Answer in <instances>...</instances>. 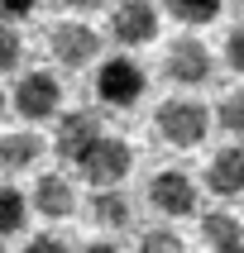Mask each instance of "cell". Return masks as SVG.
Returning a JSON list of instances; mask_svg holds the SVG:
<instances>
[{
    "instance_id": "obj_1",
    "label": "cell",
    "mask_w": 244,
    "mask_h": 253,
    "mask_svg": "<svg viewBox=\"0 0 244 253\" xmlns=\"http://www.w3.org/2000/svg\"><path fill=\"white\" fill-rule=\"evenodd\" d=\"M72 168L82 172V182L91 186V191H120V182H125L129 168H134V148H129L125 139H115V134H100Z\"/></svg>"
},
{
    "instance_id": "obj_2",
    "label": "cell",
    "mask_w": 244,
    "mask_h": 253,
    "mask_svg": "<svg viewBox=\"0 0 244 253\" xmlns=\"http://www.w3.org/2000/svg\"><path fill=\"white\" fill-rule=\"evenodd\" d=\"M215 115L201 105V100L192 96H172L158 105L153 115V129L163 134V143H172V148H196V143H206V134H211Z\"/></svg>"
},
{
    "instance_id": "obj_3",
    "label": "cell",
    "mask_w": 244,
    "mask_h": 253,
    "mask_svg": "<svg viewBox=\"0 0 244 253\" xmlns=\"http://www.w3.org/2000/svg\"><path fill=\"white\" fill-rule=\"evenodd\" d=\"M10 105H14L19 120L43 125V120H53V115L62 110V82H57L53 72H43V67H29V72H19V82H14Z\"/></svg>"
},
{
    "instance_id": "obj_4",
    "label": "cell",
    "mask_w": 244,
    "mask_h": 253,
    "mask_svg": "<svg viewBox=\"0 0 244 253\" xmlns=\"http://www.w3.org/2000/svg\"><path fill=\"white\" fill-rule=\"evenodd\" d=\"M163 72H168L172 86H182V91H196L215 77V57L211 48L196 39V34H182V39L168 43V57H163Z\"/></svg>"
},
{
    "instance_id": "obj_5",
    "label": "cell",
    "mask_w": 244,
    "mask_h": 253,
    "mask_svg": "<svg viewBox=\"0 0 244 253\" xmlns=\"http://www.w3.org/2000/svg\"><path fill=\"white\" fill-rule=\"evenodd\" d=\"M96 96L110 110H134L144 96V67L134 57H105L96 62Z\"/></svg>"
},
{
    "instance_id": "obj_6",
    "label": "cell",
    "mask_w": 244,
    "mask_h": 253,
    "mask_svg": "<svg viewBox=\"0 0 244 253\" xmlns=\"http://www.w3.org/2000/svg\"><path fill=\"white\" fill-rule=\"evenodd\" d=\"M48 43H53V57L67 72H82V67H91L100 57V34L86 24V19H62V24H53Z\"/></svg>"
},
{
    "instance_id": "obj_7",
    "label": "cell",
    "mask_w": 244,
    "mask_h": 253,
    "mask_svg": "<svg viewBox=\"0 0 244 253\" xmlns=\"http://www.w3.org/2000/svg\"><path fill=\"white\" fill-rule=\"evenodd\" d=\"M148 206L168 220H182V215H196V182L187 177L182 168H163L148 182Z\"/></svg>"
},
{
    "instance_id": "obj_8",
    "label": "cell",
    "mask_w": 244,
    "mask_h": 253,
    "mask_svg": "<svg viewBox=\"0 0 244 253\" xmlns=\"http://www.w3.org/2000/svg\"><path fill=\"white\" fill-rule=\"evenodd\" d=\"M110 39L120 48H144L158 39V5L148 0H120L110 10Z\"/></svg>"
},
{
    "instance_id": "obj_9",
    "label": "cell",
    "mask_w": 244,
    "mask_h": 253,
    "mask_svg": "<svg viewBox=\"0 0 244 253\" xmlns=\"http://www.w3.org/2000/svg\"><path fill=\"white\" fill-rule=\"evenodd\" d=\"M100 134H105V129H100V115H96V110H67V115H57L53 148H57V158L77 163V158H82Z\"/></svg>"
},
{
    "instance_id": "obj_10",
    "label": "cell",
    "mask_w": 244,
    "mask_h": 253,
    "mask_svg": "<svg viewBox=\"0 0 244 253\" xmlns=\"http://www.w3.org/2000/svg\"><path fill=\"white\" fill-rule=\"evenodd\" d=\"M206 191L220 196V201L244 196V143H225V148L211 158V168H206Z\"/></svg>"
},
{
    "instance_id": "obj_11",
    "label": "cell",
    "mask_w": 244,
    "mask_h": 253,
    "mask_svg": "<svg viewBox=\"0 0 244 253\" xmlns=\"http://www.w3.org/2000/svg\"><path fill=\"white\" fill-rule=\"evenodd\" d=\"M29 211H39L43 220H67L77 211V191H72L67 177H57V172H43L34 191H29Z\"/></svg>"
},
{
    "instance_id": "obj_12",
    "label": "cell",
    "mask_w": 244,
    "mask_h": 253,
    "mask_svg": "<svg viewBox=\"0 0 244 253\" xmlns=\"http://www.w3.org/2000/svg\"><path fill=\"white\" fill-rule=\"evenodd\" d=\"M201 239L215 253H240L244 249V225L235 220V211H206L201 215Z\"/></svg>"
},
{
    "instance_id": "obj_13",
    "label": "cell",
    "mask_w": 244,
    "mask_h": 253,
    "mask_svg": "<svg viewBox=\"0 0 244 253\" xmlns=\"http://www.w3.org/2000/svg\"><path fill=\"white\" fill-rule=\"evenodd\" d=\"M39 153H43V134H34V129H10V134H0V168L5 172L34 168Z\"/></svg>"
},
{
    "instance_id": "obj_14",
    "label": "cell",
    "mask_w": 244,
    "mask_h": 253,
    "mask_svg": "<svg viewBox=\"0 0 244 253\" xmlns=\"http://www.w3.org/2000/svg\"><path fill=\"white\" fill-rule=\"evenodd\" d=\"M24 225H29V196L19 191V186L0 182V244L14 239Z\"/></svg>"
},
{
    "instance_id": "obj_15",
    "label": "cell",
    "mask_w": 244,
    "mask_h": 253,
    "mask_svg": "<svg viewBox=\"0 0 244 253\" xmlns=\"http://www.w3.org/2000/svg\"><path fill=\"white\" fill-rule=\"evenodd\" d=\"M91 220H96L100 229H125L129 225L125 191H91Z\"/></svg>"
},
{
    "instance_id": "obj_16",
    "label": "cell",
    "mask_w": 244,
    "mask_h": 253,
    "mask_svg": "<svg viewBox=\"0 0 244 253\" xmlns=\"http://www.w3.org/2000/svg\"><path fill=\"white\" fill-rule=\"evenodd\" d=\"M163 5H168V14L177 24H192V29L220 19V10H225V0H163Z\"/></svg>"
},
{
    "instance_id": "obj_17",
    "label": "cell",
    "mask_w": 244,
    "mask_h": 253,
    "mask_svg": "<svg viewBox=\"0 0 244 253\" xmlns=\"http://www.w3.org/2000/svg\"><path fill=\"white\" fill-rule=\"evenodd\" d=\"M215 125H220V134H235V143L244 139V86L230 91V96H220V105H215Z\"/></svg>"
},
{
    "instance_id": "obj_18",
    "label": "cell",
    "mask_w": 244,
    "mask_h": 253,
    "mask_svg": "<svg viewBox=\"0 0 244 253\" xmlns=\"http://www.w3.org/2000/svg\"><path fill=\"white\" fill-rule=\"evenodd\" d=\"M139 253H187V244H182L177 229L153 225V229H144V234H139Z\"/></svg>"
},
{
    "instance_id": "obj_19",
    "label": "cell",
    "mask_w": 244,
    "mask_h": 253,
    "mask_svg": "<svg viewBox=\"0 0 244 253\" xmlns=\"http://www.w3.org/2000/svg\"><path fill=\"white\" fill-rule=\"evenodd\" d=\"M19 67H24V39H19L14 24H0V77Z\"/></svg>"
},
{
    "instance_id": "obj_20",
    "label": "cell",
    "mask_w": 244,
    "mask_h": 253,
    "mask_svg": "<svg viewBox=\"0 0 244 253\" xmlns=\"http://www.w3.org/2000/svg\"><path fill=\"white\" fill-rule=\"evenodd\" d=\"M225 62H230V72H244V24H235L225 34Z\"/></svg>"
},
{
    "instance_id": "obj_21",
    "label": "cell",
    "mask_w": 244,
    "mask_h": 253,
    "mask_svg": "<svg viewBox=\"0 0 244 253\" xmlns=\"http://www.w3.org/2000/svg\"><path fill=\"white\" fill-rule=\"evenodd\" d=\"M24 253H72V244L62 239V234H34V239L24 244Z\"/></svg>"
},
{
    "instance_id": "obj_22",
    "label": "cell",
    "mask_w": 244,
    "mask_h": 253,
    "mask_svg": "<svg viewBox=\"0 0 244 253\" xmlns=\"http://www.w3.org/2000/svg\"><path fill=\"white\" fill-rule=\"evenodd\" d=\"M39 10V0H0V24H10V19H24V14Z\"/></svg>"
},
{
    "instance_id": "obj_23",
    "label": "cell",
    "mask_w": 244,
    "mask_h": 253,
    "mask_svg": "<svg viewBox=\"0 0 244 253\" xmlns=\"http://www.w3.org/2000/svg\"><path fill=\"white\" fill-rule=\"evenodd\" d=\"M62 5H67V10H77V14H91V10H100L105 0H62Z\"/></svg>"
},
{
    "instance_id": "obj_24",
    "label": "cell",
    "mask_w": 244,
    "mask_h": 253,
    "mask_svg": "<svg viewBox=\"0 0 244 253\" xmlns=\"http://www.w3.org/2000/svg\"><path fill=\"white\" fill-rule=\"evenodd\" d=\"M82 253H120V244H105V239H100V244H86Z\"/></svg>"
},
{
    "instance_id": "obj_25",
    "label": "cell",
    "mask_w": 244,
    "mask_h": 253,
    "mask_svg": "<svg viewBox=\"0 0 244 253\" xmlns=\"http://www.w3.org/2000/svg\"><path fill=\"white\" fill-rule=\"evenodd\" d=\"M0 120H5V91H0Z\"/></svg>"
},
{
    "instance_id": "obj_26",
    "label": "cell",
    "mask_w": 244,
    "mask_h": 253,
    "mask_svg": "<svg viewBox=\"0 0 244 253\" xmlns=\"http://www.w3.org/2000/svg\"><path fill=\"white\" fill-rule=\"evenodd\" d=\"M0 253H5V244H0Z\"/></svg>"
},
{
    "instance_id": "obj_27",
    "label": "cell",
    "mask_w": 244,
    "mask_h": 253,
    "mask_svg": "<svg viewBox=\"0 0 244 253\" xmlns=\"http://www.w3.org/2000/svg\"><path fill=\"white\" fill-rule=\"evenodd\" d=\"M240 253H244V249H240Z\"/></svg>"
}]
</instances>
